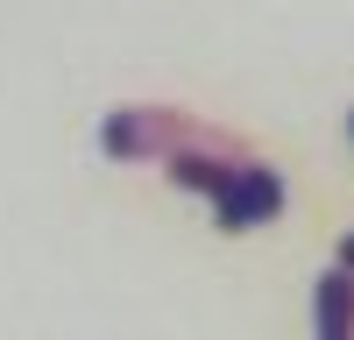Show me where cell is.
Returning a JSON list of instances; mask_svg holds the SVG:
<instances>
[{
	"instance_id": "cell-1",
	"label": "cell",
	"mask_w": 354,
	"mask_h": 340,
	"mask_svg": "<svg viewBox=\"0 0 354 340\" xmlns=\"http://www.w3.org/2000/svg\"><path fill=\"white\" fill-rule=\"evenodd\" d=\"M192 135H198V121L177 113V106H113L106 128H100V149L113 163H163L177 142H192Z\"/></svg>"
},
{
	"instance_id": "cell-2",
	"label": "cell",
	"mask_w": 354,
	"mask_h": 340,
	"mask_svg": "<svg viewBox=\"0 0 354 340\" xmlns=\"http://www.w3.org/2000/svg\"><path fill=\"white\" fill-rule=\"evenodd\" d=\"M277 213H283V178H277L270 163H255V156L234 170V178H227V191L213 198V220L227 227V234H248V227L277 220Z\"/></svg>"
},
{
	"instance_id": "cell-3",
	"label": "cell",
	"mask_w": 354,
	"mask_h": 340,
	"mask_svg": "<svg viewBox=\"0 0 354 340\" xmlns=\"http://www.w3.org/2000/svg\"><path fill=\"white\" fill-rule=\"evenodd\" d=\"M312 312H319V340H354V270L347 263H333L319 276Z\"/></svg>"
},
{
	"instance_id": "cell-4",
	"label": "cell",
	"mask_w": 354,
	"mask_h": 340,
	"mask_svg": "<svg viewBox=\"0 0 354 340\" xmlns=\"http://www.w3.org/2000/svg\"><path fill=\"white\" fill-rule=\"evenodd\" d=\"M340 263H347V270H354V234H347V241H340Z\"/></svg>"
},
{
	"instance_id": "cell-5",
	"label": "cell",
	"mask_w": 354,
	"mask_h": 340,
	"mask_svg": "<svg viewBox=\"0 0 354 340\" xmlns=\"http://www.w3.org/2000/svg\"><path fill=\"white\" fill-rule=\"evenodd\" d=\"M347 135H354V113H347Z\"/></svg>"
}]
</instances>
